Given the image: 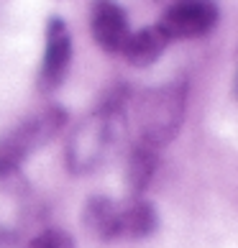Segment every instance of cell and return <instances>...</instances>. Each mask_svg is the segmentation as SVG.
Segmentation results:
<instances>
[{
	"label": "cell",
	"instance_id": "obj_1",
	"mask_svg": "<svg viewBox=\"0 0 238 248\" xmlns=\"http://www.w3.org/2000/svg\"><path fill=\"white\" fill-rule=\"evenodd\" d=\"M187 105V82H167L161 87L146 90L136 103V125H139L141 143L161 149L177 136L185 121Z\"/></svg>",
	"mask_w": 238,
	"mask_h": 248
},
{
	"label": "cell",
	"instance_id": "obj_2",
	"mask_svg": "<svg viewBox=\"0 0 238 248\" xmlns=\"http://www.w3.org/2000/svg\"><path fill=\"white\" fill-rule=\"evenodd\" d=\"M64 123H67L64 108L51 105L21 121L13 131L0 136V177L13 174L39 146L49 143L64 128Z\"/></svg>",
	"mask_w": 238,
	"mask_h": 248
},
{
	"label": "cell",
	"instance_id": "obj_3",
	"mask_svg": "<svg viewBox=\"0 0 238 248\" xmlns=\"http://www.w3.org/2000/svg\"><path fill=\"white\" fill-rule=\"evenodd\" d=\"M118 125H121V113L118 110H105L97 108L90 118H85L75 133L69 136L67 143V167L75 174L93 171L105 154L111 151L115 141Z\"/></svg>",
	"mask_w": 238,
	"mask_h": 248
},
{
	"label": "cell",
	"instance_id": "obj_4",
	"mask_svg": "<svg viewBox=\"0 0 238 248\" xmlns=\"http://www.w3.org/2000/svg\"><path fill=\"white\" fill-rule=\"evenodd\" d=\"M218 23V5L213 0H177L167 5L159 18V29L169 41L182 39H200L215 29Z\"/></svg>",
	"mask_w": 238,
	"mask_h": 248
},
{
	"label": "cell",
	"instance_id": "obj_5",
	"mask_svg": "<svg viewBox=\"0 0 238 248\" xmlns=\"http://www.w3.org/2000/svg\"><path fill=\"white\" fill-rule=\"evenodd\" d=\"M72 62V36L67 31V23L62 18H49L47 23V46H44V62L39 69V90L51 93L57 90L67 77Z\"/></svg>",
	"mask_w": 238,
	"mask_h": 248
},
{
	"label": "cell",
	"instance_id": "obj_6",
	"mask_svg": "<svg viewBox=\"0 0 238 248\" xmlns=\"http://www.w3.org/2000/svg\"><path fill=\"white\" fill-rule=\"evenodd\" d=\"M90 23H93V36L100 44V49H105L111 54L121 51L123 44L128 41V36H131L128 18L115 0H95Z\"/></svg>",
	"mask_w": 238,
	"mask_h": 248
},
{
	"label": "cell",
	"instance_id": "obj_7",
	"mask_svg": "<svg viewBox=\"0 0 238 248\" xmlns=\"http://www.w3.org/2000/svg\"><path fill=\"white\" fill-rule=\"evenodd\" d=\"M82 223L97 241H115L121 238V202L90 197L82 207Z\"/></svg>",
	"mask_w": 238,
	"mask_h": 248
},
{
	"label": "cell",
	"instance_id": "obj_8",
	"mask_svg": "<svg viewBox=\"0 0 238 248\" xmlns=\"http://www.w3.org/2000/svg\"><path fill=\"white\" fill-rule=\"evenodd\" d=\"M167 44H169V39L164 36L159 26H146V29L128 36V41L123 44L121 51H123L126 62L133 64V67H151L164 54Z\"/></svg>",
	"mask_w": 238,
	"mask_h": 248
},
{
	"label": "cell",
	"instance_id": "obj_9",
	"mask_svg": "<svg viewBox=\"0 0 238 248\" xmlns=\"http://www.w3.org/2000/svg\"><path fill=\"white\" fill-rule=\"evenodd\" d=\"M159 217H157V207L143 197H131L121 202V238H131L139 241L157 231Z\"/></svg>",
	"mask_w": 238,
	"mask_h": 248
},
{
	"label": "cell",
	"instance_id": "obj_10",
	"mask_svg": "<svg viewBox=\"0 0 238 248\" xmlns=\"http://www.w3.org/2000/svg\"><path fill=\"white\" fill-rule=\"evenodd\" d=\"M157 164H159V149H154L149 143H141V141L131 149L128 161H126V185L133 192V197H139L149 187L154 171H157Z\"/></svg>",
	"mask_w": 238,
	"mask_h": 248
},
{
	"label": "cell",
	"instance_id": "obj_11",
	"mask_svg": "<svg viewBox=\"0 0 238 248\" xmlns=\"http://www.w3.org/2000/svg\"><path fill=\"white\" fill-rule=\"evenodd\" d=\"M26 248H77V246L72 241V235L64 233V231H44Z\"/></svg>",
	"mask_w": 238,
	"mask_h": 248
},
{
	"label": "cell",
	"instance_id": "obj_12",
	"mask_svg": "<svg viewBox=\"0 0 238 248\" xmlns=\"http://www.w3.org/2000/svg\"><path fill=\"white\" fill-rule=\"evenodd\" d=\"M157 3H167V5H172V3H177V0H157Z\"/></svg>",
	"mask_w": 238,
	"mask_h": 248
},
{
	"label": "cell",
	"instance_id": "obj_13",
	"mask_svg": "<svg viewBox=\"0 0 238 248\" xmlns=\"http://www.w3.org/2000/svg\"><path fill=\"white\" fill-rule=\"evenodd\" d=\"M236 95H238V79H236Z\"/></svg>",
	"mask_w": 238,
	"mask_h": 248
}]
</instances>
